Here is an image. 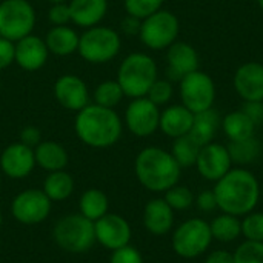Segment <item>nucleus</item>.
I'll list each match as a JSON object with an SVG mask.
<instances>
[{
	"label": "nucleus",
	"mask_w": 263,
	"mask_h": 263,
	"mask_svg": "<svg viewBox=\"0 0 263 263\" xmlns=\"http://www.w3.org/2000/svg\"><path fill=\"white\" fill-rule=\"evenodd\" d=\"M217 208L222 213L243 217L256 210L262 197V185L256 174L243 166H233L214 183Z\"/></svg>",
	"instance_id": "nucleus-1"
},
{
	"label": "nucleus",
	"mask_w": 263,
	"mask_h": 263,
	"mask_svg": "<svg viewBox=\"0 0 263 263\" xmlns=\"http://www.w3.org/2000/svg\"><path fill=\"white\" fill-rule=\"evenodd\" d=\"M74 131L89 148L105 149L114 146L123 133V122L112 108L89 103L76 116Z\"/></svg>",
	"instance_id": "nucleus-2"
},
{
	"label": "nucleus",
	"mask_w": 263,
	"mask_h": 263,
	"mask_svg": "<svg viewBox=\"0 0 263 263\" xmlns=\"http://www.w3.org/2000/svg\"><path fill=\"white\" fill-rule=\"evenodd\" d=\"M134 174L145 190L159 194L179 183L182 168L170 151L160 146H146L136 156Z\"/></svg>",
	"instance_id": "nucleus-3"
},
{
	"label": "nucleus",
	"mask_w": 263,
	"mask_h": 263,
	"mask_svg": "<svg viewBox=\"0 0 263 263\" xmlns=\"http://www.w3.org/2000/svg\"><path fill=\"white\" fill-rule=\"evenodd\" d=\"M159 79L156 60L145 52H133L123 59L117 69V82L123 94L131 99L146 97L153 83Z\"/></svg>",
	"instance_id": "nucleus-4"
},
{
	"label": "nucleus",
	"mask_w": 263,
	"mask_h": 263,
	"mask_svg": "<svg viewBox=\"0 0 263 263\" xmlns=\"http://www.w3.org/2000/svg\"><path fill=\"white\" fill-rule=\"evenodd\" d=\"M55 245L69 254H85L96 243L94 222L80 213H69L60 217L52 228Z\"/></svg>",
	"instance_id": "nucleus-5"
},
{
	"label": "nucleus",
	"mask_w": 263,
	"mask_h": 263,
	"mask_svg": "<svg viewBox=\"0 0 263 263\" xmlns=\"http://www.w3.org/2000/svg\"><path fill=\"white\" fill-rule=\"evenodd\" d=\"M213 234L210 222L200 217H191L173 230L171 247L182 259H197L210 250Z\"/></svg>",
	"instance_id": "nucleus-6"
},
{
	"label": "nucleus",
	"mask_w": 263,
	"mask_h": 263,
	"mask_svg": "<svg viewBox=\"0 0 263 263\" xmlns=\"http://www.w3.org/2000/svg\"><path fill=\"white\" fill-rule=\"evenodd\" d=\"M122 48L120 34L108 26H92L88 28L79 37L77 52L80 57L92 65H102L111 62Z\"/></svg>",
	"instance_id": "nucleus-7"
},
{
	"label": "nucleus",
	"mask_w": 263,
	"mask_h": 263,
	"mask_svg": "<svg viewBox=\"0 0 263 263\" xmlns=\"http://www.w3.org/2000/svg\"><path fill=\"white\" fill-rule=\"evenodd\" d=\"M179 34V17L168 9H159L157 12L142 20L139 39L146 48L153 51H163L177 42Z\"/></svg>",
	"instance_id": "nucleus-8"
},
{
	"label": "nucleus",
	"mask_w": 263,
	"mask_h": 263,
	"mask_svg": "<svg viewBox=\"0 0 263 263\" xmlns=\"http://www.w3.org/2000/svg\"><path fill=\"white\" fill-rule=\"evenodd\" d=\"M179 94L182 105L193 114H197L214 108L217 88L208 72L197 69L179 82Z\"/></svg>",
	"instance_id": "nucleus-9"
},
{
	"label": "nucleus",
	"mask_w": 263,
	"mask_h": 263,
	"mask_svg": "<svg viewBox=\"0 0 263 263\" xmlns=\"http://www.w3.org/2000/svg\"><path fill=\"white\" fill-rule=\"evenodd\" d=\"M35 26V11L28 0L0 2V37L11 42L29 35Z\"/></svg>",
	"instance_id": "nucleus-10"
},
{
	"label": "nucleus",
	"mask_w": 263,
	"mask_h": 263,
	"mask_svg": "<svg viewBox=\"0 0 263 263\" xmlns=\"http://www.w3.org/2000/svg\"><path fill=\"white\" fill-rule=\"evenodd\" d=\"M52 210V202L46 197L42 188H28L20 191L11 200V216L22 225H39L45 222Z\"/></svg>",
	"instance_id": "nucleus-11"
},
{
	"label": "nucleus",
	"mask_w": 263,
	"mask_h": 263,
	"mask_svg": "<svg viewBox=\"0 0 263 263\" xmlns=\"http://www.w3.org/2000/svg\"><path fill=\"white\" fill-rule=\"evenodd\" d=\"M160 106L148 97L133 99L125 111V125L136 137H149L159 129Z\"/></svg>",
	"instance_id": "nucleus-12"
},
{
	"label": "nucleus",
	"mask_w": 263,
	"mask_h": 263,
	"mask_svg": "<svg viewBox=\"0 0 263 263\" xmlns=\"http://www.w3.org/2000/svg\"><path fill=\"white\" fill-rule=\"evenodd\" d=\"M96 243L103 247L108 251L119 250L131 243L133 230L129 222L116 213H108L94 222Z\"/></svg>",
	"instance_id": "nucleus-13"
},
{
	"label": "nucleus",
	"mask_w": 263,
	"mask_h": 263,
	"mask_svg": "<svg viewBox=\"0 0 263 263\" xmlns=\"http://www.w3.org/2000/svg\"><path fill=\"white\" fill-rule=\"evenodd\" d=\"M194 166L202 179L216 183L234 165L231 162L228 146L219 142H211L200 148V153L197 156Z\"/></svg>",
	"instance_id": "nucleus-14"
},
{
	"label": "nucleus",
	"mask_w": 263,
	"mask_h": 263,
	"mask_svg": "<svg viewBox=\"0 0 263 263\" xmlns=\"http://www.w3.org/2000/svg\"><path fill=\"white\" fill-rule=\"evenodd\" d=\"M35 166L34 148H29L22 142L8 145L0 154V173L12 180L28 177Z\"/></svg>",
	"instance_id": "nucleus-15"
},
{
	"label": "nucleus",
	"mask_w": 263,
	"mask_h": 263,
	"mask_svg": "<svg viewBox=\"0 0 263 263\" xmlns=\"http://www.w3.org/2000/svg\"><path fill=\"white\" fill-rule=\"evenodd\" d=\"M233 86L243 102H263V63H242L234 72Z\"/></svg>",
	"instance_id": "nucleus-16"
},
{
	"label": "nucleus",
	"mask_w": 263,
	"mask_h": 263,
	"mask_svg": "<svg viewBox=\"0 0 263 263\" xmlns=\"http://www.w3.org/2000/svg\"><path fill=\"white\" fill-rule=\"evenodd\" d=\"M197 69L199 54L191 43L177 40L166 49V74L171 82H180Z\"/></svg>",
	"instance_id": "nucleus-17"
},
{
	"label": "nucleus",
	"mask_w": 263,
	"mask_h": 263,
	"mask_svg": "<svg viewBox=\"0 0 263 263\" xmlns=\"http://www.w3.org/2000/svg\"><path fill=\"white\" fill-rule=\"evenodd\" d=\"M54 97L57 103L68 111L79 112L86 105H89L88 86L80 77L74 74H65L55 80Z\"/></svg>",
	"instance_id": "nucleus-18"
},
{
	"label": "nucleus",
	"mask_w": 263,
	"mask_h": 263,
	"mask_svg": "<svg viewBox=\"0 0 263 263\" xmlns=\"http://www.w3.org/2000/svg\"><path fill=\"white\" fill-rule=\"evenodd\" d=\"M48 46L45 39L29 34L15 42L14 62L25 71H39L48 62Z\"/></svg>",
	"instance_id": "nucleus-19"
},
{
	"label": "nucleus",
	"mask_w": 263,
	"mask_h": 263,
	"mask_svg": "<svg viewBox=\"0 0 263 263\" xmlns=\"http://www.w3.org/2000/svg\"><path fill=\"white\" fill-rule=\"evenodd\" d=\"M174 210L163 197H154L146 202L142 214L145 230L153 236H165L174 228Z\"/></svg>",
	"instance_id": "nucleus-20"
},
{
	"label": "nucleus",
	"mask_w": 263,
	"mask_h": 263,
	"mask_svg": "<svg viewBox=\"0 0 263 263\" xmlns=\"http://www.w3.org/2000/svg\"><path fill=\"white\" fill-rule=\"evenodd\" d=\"M194 122V114L182 103L170 105L160 111L159 129L170 139H177L190 134Z\"/></svg>",
	"instance_id": "nucleus-21"
},
{
	"label": "nucleus",
	"mask_w": 263,
	"mask_h": 263,
	"mask_svg": "<svg viewBox=\"0 0 263 263\" xmlns=\"http://www.w3.org/2000/svg\"><path fill=\"white\" fill-rule=\"evenodd\" d=\"M71 22L80 28L97 26L108 11V0H69Z\"/></svg>",
	"instance_id": "nucleus-22"
},
{
	"label": "nucleus",
	"mask_w": 263,
	"mask_h": 263,
	"mask_svg": "<svg viewBox=\"0 0 263 263\" xmlns=\"http://www.w3.org/2000/svg\"><path fill=\"white\" fill-rule=\"evenodd\" d=\"M35 165L46 173L62 171L68 166L69 156L63 145L54 140H42L34 148Z\"/></svg>",
	"instance_id": "nucleus-23"
},
{
	"label": "nucleus",
	"mask_w": 263,
	"mask_h": 263,
	"mask_svg": "<svg viewBox=\"0 0 263 263\" xmlns=\"http://www.w3.org/2000/svg\"><path fill=\"white\" fill-rule=\"evenodd\" d=\"M79 34L68 25L52 26L45 37V43L51 54L65 57L71 55L79 48Z\"/></svg>",
	"instance_id": "nucleus-24"
},
{
	"label": "nucleus",
	"mask_w": 263,
	"mask_h": 263,
	"mask_svg": "<svg viewBox=\"0 0 263 263\" xmlns=\"http://www.w3.org/2000/svg\"><path fill=\"white\" fill-rule=\"evenodd\" d=\"M220 123H222V117L214 108L206 109L203 112H197V114H194V122H193L190 136L200 146L208 145V143L214 142V139L220 129Z\"/></svg>",
	"instance_id": "nucleus-25"
},
{
	"label": "nucleus",
	"mask_w": 263,
	"mask_h": 263,
	"mask_svg": "<svg viewBox=\"0 0 263 263\" xmlns=\"http://www.w3.org/2000/svg\"><path fill=\"white\" fill-rule=\"evenodd\" d=\"M256 128L257 126L242 109L228 112L227 116L222 117V123H220V129L223 131V134L230 142H237L253 137Z\"/></svg>",
	"instance_id": "nucleus-26"
},
{
	"label": "nucleus",
	"mask_w": 263,
	"mask_h": 263,
	"mask_svg": "<svg viewBox=\"0 0 263 263\" xmlns=\"http://www.w3.org/2000/svg\"><path fill=\"white\" fill-rule=\"evenodd\" d=\"M74 190H76L74 177L65 170L48 173L42 185V191L46 194V197L51 202H63L69 199L74 194Z\"/></svg>",
	"instance_id": "nucleus-27"
},
{
	"label": "nucleus",
	"mask_w": 263,
	"mask_h": 263,
	"mask_svg": "<svg viewBox=\"0 0 263 263\" xmlns=\"http://www.w3.org/2000/svg\"><path fill=\"white\" fill-rule=\"evenodd\" d=\"M79 213L91 222H97L100 217L109 213V199L99 188H89L82 193L79 199Z\"/></svg>",
	"instance_id": "nucleus-28"
},
{
	"label": "nucleus",
	"mask_w": 263,
	"mask_h": 263,
	"mask_svg": "<svg viewBox=\"0 0 263 263\" xmlns=\"http://www.w3.org/2000/svg\"><path fill=\"white\" fill-rule=\"evenodd\" d=\"M213 240L220 243H233L242 236V219L227 213H220L210 222Z\"/></svg>",
	"instance_id": "nucleus-29"
},
{
	"label": "nucleus",
	"mask_w": 263,
	"mask_h": 263,
	"mask_svg": "<svg viewBox=\"0 0 263 263\" xmlns=\"http://www.w3.org/2000/svg\"><path fill=\"white\" fill-rule=\"evenodd\" d=\"M228 153L231 157L233 165L236 166H247L254 163L262 153V143L256 139V136L237 142H230L228 145Z\"/></svg>",
	"instance_id": "nucleus-30"
},
{
	"label": "nucleus",
	"mask_w": 263,
	"mask_h": 263,
	"mask_svg": "<svg viewBox=\"0 0 263 263\" xmlns=\"http://www.w3.org/2000/svg\"><path fill=\"white\" fill-rule=\"evenodd\" d=\"M200 145L190 136H182L173 140V146H171V154L176 159V162L180 165V168H190L196 165L197 156L200 153Z\"/></svg>",
	"instance_id": "nucleus-31"
},
{
	"label": "nucleus",
	"mask_w": 263,
	"mask_h": 263,
	"mask_svg": "<svg viewBox=\"0 0 263 263\" xmlns=\"http://www.w3.org/2000/svg\"><path fill=\"white\" fill-rule=\"evenodd\" d=\"M123 97V89L117 80H105L94 91V102L105 108L114 109V106H117Z\"/></svg>",
	"instance_id": "nucleus-32"
},
{
	"label": "nucleus",
	"mask_w": 263,
	"mask_h": 263,
	"mask_svg": "<svg viewBox=\"0 0 263 263\" xmlns=\"http://www.w3.org/2000/svg\"><path fill=\"white\" fill-rule=\"evenodd\" d=\"M163 199L165 202L174 210V211H186L194 205V199L196 196L193 194V191L185 186V185H174L171 186L168 191L163 193Z\"/></svg>",
	"instance_id": "nucleus-33"
},
{
	"label": "nucleus",
	"mask_w": 263,
	"mask_h": 263,
	"mask_svg": "<svg viewBox=\"0 0 263 263\" xmlns=\"http://www.w3.org/2000/svg\"><path fill=\"white\" fill-rule=\"evenodd\" d=\"M242 236L245 240L263 242V211H251L242 217Z\"/></svg>",
	"instance_id": "nucleus-34"
},
{
	"label": "nucleus",
	"mask_w": 263,
	"mask_h": 263,
	"mask_svg": "<svg viewBox=\"0 0 263 263\" xmlns=\"http://www.w3.org/2000/svg\"><path fill=\"white\" fill-rule=\"evenodd\" d=\"M234 254V263H263V242L243 240Z\"/></svg>",
	"instance_id": "nucleus-35"
},
{
	"label": "nucleus",
	"mask_w": 263,
	"mask_h": 263,
	"mask_svg": "<svg viewBox=\"0 0 263 263\" xmlns=\"http://www.w3.org/2000/svg\"><path fill=\"white\" fill-rule=\"evenodd\" d=\"M163 2L165 0H125V11L128 15L143 20L162 9Z\"/></svg>",
	"instance_id": "nucleus-36"
},
{
	"label": "nucleus",
	"mask_w": 263,
	"mask_h": 263,
	"mask_svg": "<svg viewBox=\"0 0 263 263\" xmlns=\"http://www.w3.org/2000/svg\"><path fill=\"white\" fill-rule=\"evenodd\" d=\"M173 96H174V86L170 79H157L146 94V97L157 106L168 105Z\"/></svg>",
	"instance_id": "nucleus-37"
},
{
	"label": "nucleus",
	"mask_w": 263,
	"mask_h": 263,
	"mask_svg": "<svg viewBox=\"0 0 263 263\" xmlns=\"http://www.w3.org/2000/svg\"><path fill=\"white\" fill-rule=\"evenodd\" d=\"M108 263H145L143 262V256L142 253L133 247L131 243L126 247H122L119 250L111 251L109 256V262Z\"/></svg>",
	"instance_id": "nucleus-38"
},
{
	"label": "nucleus",
	"mask_w": 263,
	"mask_h": 263,
	"mask_svg": "<svg viewBox=\"0 0 263 263\" xmlns=\"http://www.w3.org/2000/svg\"><path fill=\"white\" fill-rule=\"evenodd\" d=\"M48 18L54 26H62L71 22V11L68 3H52L48 11Z\"/></svg>",
	"instance_id": "nucleus-39"
},
{
	"label": "nucleus",
	"mask_w": 263,
	"mask_h": 263,
	"mask_svg": "<svg viewBox=\"0 0 263 263\" xmlns=\"http://www.w3.org/2000/svg\"><path fill=\"white\" fill-rule=\"evenodd\" d=\"M194 205L197 206V210L200 213H213V211L219 210L217 208V200H216V196H214L213 190L200 191L194 199Z\"/></svg>",
	"instance_id": "nucleus-40"
},
{
	"label": "nucleus",
	"mask_w": 263,
	"mask_h": 263,
	"mask_svg": "<svg viewBox=\"0 0 263 263\" xmlns=\"http://www.w3.org/2000/svg\"><path fill=\"white\" fill-rule=\"evenodd\" d=\"M14 55H15V43L0 37V69H5L14 63Z\"/></svg>",
	"instance_id": "nucleus-41"
},
{
	"label": "nucleus",
	"mask_w": 263,
	"mask_h": 263,
	"mask_svg": "<svg viewBox=\"0 0 263 263\" xmlns=\"http://www.w3.org/2000/svg\"><path fill=\"white\" fill-rule=\"evenodd\" d=\"M18 142H22L23 145L29 148H35L42 142V133L37 126H32V125L25 126L18 134Z\"/></svg>",
	"instance_id": "nucleus-42"
},
{
	"label": "nucleus",
	"mask_w": 263,
	"mask_h": 263,
	"mask_svg": "<svg viewBox=\"0 0 263 263\" xmlns=\"http://www.w3.org/2000/svg\"><path fill=\"white\" fill-rule=\"evenodd\" d=\"M240 109L253 120L256 126L263 123V102H243Z\"/></svg>",
	"instance_id": "nucleus-43"
},
{
	"label": "nucleus",
	"mask_w": 263,
	"mask_h": 263,
	"mask_svg": "<svg viewBox=\"0 0 263 263\" xmlns=\"http://www.w3.org/2000/svg\"><path fill=\"white\" fill-rule=\"evenodd\" d=\"M140 25H142V20L137 18V17H133V15H128L122 20L120 23V29L125 35H139L140 32Z\"/></svg>",
	"instance_id": "nucleus-44"
},
{
	"label": "nucleus",
	"mask_w": 263,
	"mask_h": 263,
	"mask_svg": "<svg viewBox=\"0 0 263 263\" xmlns=\"http://www.w3.org/2000/svg\"><path fill=\"white\" fill-rule=\"evenodd\" d=\"M203 263H234V254L228 250H214L208 253Z\"/></svg>",
	"instance_id": "nucleus-45"
},
{
	"label": "nucleus",
	"mask_w": 263,
	"mask_h": 263,
	"mask_svg": "<svg viewBox=\"0 0 263 263\" xmlns=\"http://www.w3.org/2000/svg\"><path fill=\"white\" fill-rule=\"evenodd\" d=\"M49 3H66V0H48Z\"/></svg>",
	"instance_id": "nucleus-46"
},
{
	"label": "nucleus",
	"mask_w": 263,
	"mask_h": 263,
	"mask_svg": "<svg viewBox=\"0 0 263 263\" xmlns=\"http://www.w3.org/2000/svg\"><path fill=\"white\" fill-rule=\"evenodd\" d=\"M257 5H259V8L263 11V0H257Z\"/></svg>",
	"instance_id": "nucleus-47"
},
{
	"label": "nucleus",
	"mask_w": 263,
	"mask_h": 263,
	"mask_svg": "<svg viewBox=\"0 0 263 263\" xmlns=\"http://www.w3.org/2000/svg\"><path fill=\"white\" fill-rule=\"evenodd\" d=\"M2 225H3V214H2V211H0V228H2Z\"/></svg>",
	"instance_id": "nucleus-48"
},
{
	"label": "nucleus",
	"mask_w": 263,
	"mask_h": 263,
	"mask_svg": "<svg viewBox=\"0 0 263 263\" xmlns=\"http://www.w3.org/2000/svg\"><path fill=\"white\" fill-rule=\"evenodd\" d=\"M0 191H2V173H0Z\"/></svg>",
	"instance_id": "nucleus-49"
},
{
	"label": "nucleus",
	"mask_w": 263,
	"mask_h": 263,
	"mask_svg": "<svg viewBox=\"0 0 263 263\" xmlns=\"http://www.w3.org/2000/svg\"><path fill=\"white\" fill-rule=\"evenodd\" d=\"M262 197H263V183H262Z\"/></svg>",
	"instance_id": "nucleus-50"
},
{
	"label": "nucleus",
	"mask_w": 263,
	"mask_h": 263,
	"mask_svg": "<svg viewBox=\"0 0 263 263\" xmlns=\"http://www.w3.org/2000/svg\"><path fill=\"white\" fill-rule=\"evenodd\" d=\"M89 263H99V262H89Z\"/></svg>",
	"instance_id": "nucleus-51"
}]
</instances>
